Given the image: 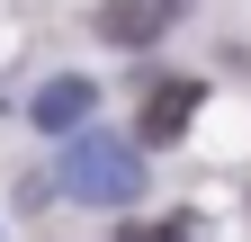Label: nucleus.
<instances>
[{
	"instance_id": "1",
	"label": "nucleus",
	"mask_w": 251,
	"mask_h": 242,
	"mask_svg": "<svg viewBox=\"0 0 251 242\" xmlns=\"http://www.w3.org/2000/svg\"><path fill=\"white\" fill-rule=\"evenodd\" d=\"M54 179H63L81 206H135V197H144V153H135L126 135H99V126H90V135L63 144V170H54Z\"/></svg>"
},
{
	"instance_id": "2",
	"label": "nucleus",
	"mask_w": 251,
	"mask_h": 242,
	"mask_svg": "<svg viewBox=\"0 0 251 242\" xmlns=\"http://www.w3.org/2000/svg\"><path fill=\"white\" fill-rule=\"evenodd\" d=\"M188 0H99V36L108 45H152Z\"/></svg>"
},
{
	"instance_id": "3",
	"label": "nucleus",
	"mask_w": 251,
	"mask_h": 242,
	"mask_svg": "<svg viewBox=\"0 0 251 242\" xmlns=\"http://www.w3.org/2000/svg\"><path fill=\"white\" fill-rule=\"evenodd\" d=\"M90 99H99V81H45V90H36V108H27V117H36L45 135H72L81 117H90Z\"/></svg>"
},
{
	"instance_id": "4",
	"label": "nucleus",
	"mask_w": 251,
	"mask_h": 242,
	"mask_svg": "<svg viewBox=\"0 0 251 242\" xmlns=\"http://www.w3.org/2000/svg\"><path fill=\"white\" fill-rule=\"evenodd\" d=\"M188 117H198V81H162V90L144 99V135H152V144H171Z\"/></svg>"
},
{
	"instance_id": "5",
	"label": "nucleus",
	"mask_w": 251,
	"mask_h": 242,
	"mask_svg": "<svg viewBox=\"0 0 251 242\" xmlns=\"http://www.w3.org/2000/svg\"><path fill=\"white\" fill-rule=\"evenodd\" d=\"M117 242H188V224L179 216H162V224H117Z\"/></svg>"
}]
</instances>
